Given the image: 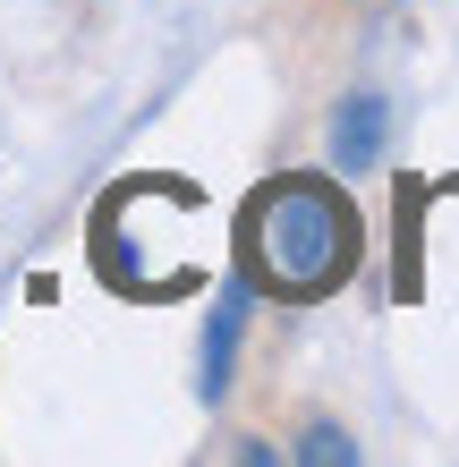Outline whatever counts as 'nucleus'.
<instances>
[{"instance_id":"1","label":"nucleus","mask_w":459,"mask_h":467,"mask_svg":"<svg viewBox=\"0 0 459 467\" xmlns=\"http://www.w3.org/2000/svg\"><path fill=\"white\" fill-rule=\"evenodd\" d=\"M238 238H247V281L281 297H323L358 264V204L332 179H281L247 204Z\"/></svg>"},{"instance_id":"2","label":"nucleus","mask_w":459,"mask_h":467,"mask_svg":"<svg viewBox=\"0 0 459 467\" xmlns=\"http://www.w3.org/2000/svg\"><path fill=\"white\" fill-rule=\"evenodd\" d=\"M238 340H247V281H222V289H213V315H204V357H196V391H204V408L230 391Z\"/></svg>"},{"instance_id":"3","label":"nucleus","mask_w":459,"mask_h":467,"mask_svg":"<svg viewBox=\"0 0 459 467\" xmlns=\"http://www.w3.org/2000/svg\"><path fill=\"white\" fill-rule=\"evenodd\" d=\"M383 136H391V102L383 94H349L332 111V171H374L383 161Z\"/></svg>"},{"instance_id":"4","label":"nucleus","mask_w":459,"mask_h":467,"mask_svg":"<svg viewBox=\"0 0 459 467\" xmlns=\"http://www.w3.org/2000/svg\"><path fill=\"white\" fill-rule=\"evenodd\" d=\"M298 459H307V467H358V442H349L340 425H315L307 442H298Z\"/></svg>"}]
</instances>
